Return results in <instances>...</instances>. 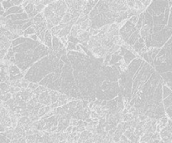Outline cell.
I'll return each instance as SVG.
<instances>
[{"label":"cell","mask_w":172,"mask_h":143,"mask_svg":"<svg viewBox=\"0 0 172 143\" xmlns=\"http://www.w3.org/2000/svg\"><path fill=\"white\" fill-rule=\"evenodd\" d=\"M0 4H2L4 9H6V10H8L10 8H12L13 6H14L13 1H0Z\"/></svg>","instance_id":"e0dca14e"},{"label":"cell","mask_w":172,"mask_h":143,"mask_svg":"<svg viewBox=\"0 0 172 143\" xmlns=\"http://www.w3.org/2000/svg\"><path fill=\"white\" fill-rule=\"evenodd\" d=\"M2 95V91H1V89H0V95Z\"/></svg>","instance_id":"4316f807"},{"label":"cell","mask_w":172,"mask_h":143,"mask_svg":"<svg viewBox=\"0 0 172 143\" xmlns=\"http://www.w3.org/2000/svg\"><path fill=\"white\" fill-rule=\"evenodd\" d=\"M35 9H36V10L38 11V13H42V12L44 11V9H45V6L40 4L36 5V6H35Z\"/></svg>","instance_id":"44dd1931"},{"label":"cell","mask_w":172,"mask_h":143,"mask_svg":"<svg viewBox=\"0 0 172 143\" xmlns=\"http://www.w3.org/2000/svg\"><path fill=\"white\" fill-rule=\"evenodd\" d=\"M39 86V83H34V82H30L29 84V86H28V89H30L31 91H34L35 90L38 89V87Z\"/></svg>","instance_id":"ac0fdd59"},{"label":"cell","mask_w":172,"mask_h":143,"mask_svg":"<svg viewBox=\"0 0 172 143\" xmlns=\"http://www.w3.org/2000/svg\"><path fill=\"white\" fill-rule=\"evenodd\" d=\"M29 84H30V81L25 79V77L22 78L20 80H19V87L20 89H28V86H29Z\"/></svg>","instance_id":"9a60e30c"},{"label":"cell","mask_w":172,"mask_h":143,"mask_svg":"<svg viewBox=\"0 0 172 143\" xmlns=\"http://www.w3.org/2000/svg\"><path fill=\"white\" fill-rule=\"evenodd\" d=\"M0 71H1V69H0Z\"/></svg>","instance_id":"83f0119b"},{"label":"cell","mask_w":172,"mask_h":143,"mask_svg":"<svg viewBox=\"0 0 172 143\" xmlns=\"http://www.w3.org/2000/svg\"><path fill=\"white\" fill-rule=\"evenodd\" d=\"M49 94L51 95V104H56L58 101L59 99V96H60V93L59 91H51L50 90L49 91Z\"/></svg>","instance_id":"30bf717a"},{"label":"cell","mask_w":172,"mask_h":143,"mask_svg":"<svg viewBox=\"0 0 172 143\" xmlns=\"http://www.w3.org/2000/svg\"><path fill=\"white\" fill-rule=\"evenodd\" d=\"M19 118L16 113L9 108L4 102L0 100V124L5 130L12 129V125H17Z\"/></svg>","instance_id":"7a4b0ae2"},{"label":"cell","mask_w":172,"mask_h":143,"mask_svg":"<svg viewBox=\"0 0 172 143\" xmlns=\"http://www.w3.org/2000/svg\"><path fill=\"white\" fill-rule=\"evenodd\" d=\"M0 89L2 91V94L9 93L10 91V86L7 83H0Z\"/></svg>","instance_id":"5bb4252c"},{"label":"cell","mask_w":172,"mask_h":143,"mask_svg":"<svg viewBox=\"0 0 172 143\" xmlns=\"http://www.w3.org/2000/svg\"><path fill=\"white\" fill-rule=\"evenodd\" d=\"M73 25H71V24H68L66 27H65L64 29H62L60 31V33L58 34V35L56 36L58 39H60V38H62V37H66V36H68L70 35V32H71V28H72Z\"/></svg>","instance_id":"52a82bcc"},{"label":"cell","mask_w":172,"mask_h":143,"mask_svg":"<svg viewBox=\"0 0 172 143\" xmlns=\"http://www.w3.org/2000/svg\"><path fill=\"white\" fill-rule=\"evenodd\" d=\"M77 127L78 133H79V132H80V133H82V132H83V131H85V130H86V127L83 126V125L80 126H77Z\"/></svg>","instance_id":"cb8c5ba5"},{"label":"cell","mask_w":172,"mask_h":143,"mask_svg":"<svg viewBox=\"0 0 172 143\" xmlns=\"http://www.w3.org/2000/svg\"><path fill=\"white\" fill-rule=\"evenodd\" d=\"M71 19H72L71 14L70 13H68V12H66V13H65V15L63 16V18H62L60 24H70V23L71 21Z\"/></svg>","instance_id":"7c38bea8"},{"label":"cell","mask_w":172,"mask_h":143,"mask_svg":"<svg viewBox=\"0 0 172 143\" xmlns=\"http://www.w3.org/2000/svg\"><path fill=\"white\" fill-rule=\"evenodd\" d=\"M25 12L28 14V16H29L30 19L34 18L37 14H39L38 11L35 9V6L34 4H30V3L25 8Z\"/></svg>","instance_id":"5b68a950"},{"label":"cell","mask_w":172,"mask_h":143,"mask_svg":"<svg viewBox=\"0 0 172 143\" xmlns=\"http://www.w3.org/2000/svg\"><path fill=\"white\" fill-rule=\"evenodd\" d=\"M29 38L30 39H32V40H34V41H39V37H38V35H30L29 36Z\"/></svg>","instance_id":"d4e9b609"},{"label":"cell","mask_w":172,"mask_h":143,"mask_svg":"<svg viewBox=\"0 0 172 143\" xmlns=\"http://www.w3.org/2000/svg\"><path fill=\"white\" fill-rule=\"evenodd\" d=\"M129 21L131 22L133 24H136L138 21V16H132V17L129 19Z\"/></svg>","instance_id":"7402d4cb"},{"label":"cell","mask_w":172,"mask_h":143,"mask_svg":"<svg viewBox=\"0 0 172 143\" xmlns=\"http://www.w3.org/2000/svg\"><path fill=\"white\" fill-rule=\"evenodd\" d=\"M5 128L0 124V143H9L10 140H9L6 135H5Z\"/></svg>","instance_id":"ba28073f"},{"label":"cell","mask_w":172,"mask_h":143,"mask_svg":"<svg viewBox=\"0 0 172 143\" xmlns=\"http://www.w3.org/2000/svg\"><path fill=\"white\" fill-rule=\"evenodd\" d=\"M80 29H81V28H80L79 25H77V24L73 25L72 28H71V29L70 35H69L68 36L73 37V38H77V32Z\"/></svg>","instance_id":"4fadbf2b"},{"label":"cell","mask_w":172,"mask_h":143,"mask_svg":"<svg viewBox=\"0 0 172 143\" xmlns=\"http://www.w3.org/2000/svg\"><path fill=\"white\" fill-rule=\"evenodd\" d=\"M52 39H53V35L50 30H46V33L45 35V39H44V44L50 49H52Z\"/></svg>","instance_id":"8992f818"},{"label":"cell","mask_w":172,"mask_h":143,"mask_svg":"<svg viewBox=\"0 0 172 143\" xmlns=\"http://www.w3.org/2000/svg\"><path fill=\"white\" fill-rule=\"evenodd\" d=\"M11 49L14 55L9 62L18 66L24 74L39 59L47 56L51 50L41 42L34 41L24 36L13 40Z\"/></svg>","instance_id":"6da1fadb"},{"label":"cell","mask_w":172,"mask_h":143,"mask_svg":"<svg viewBox=\"0 0 172 143\" xmlns=\"http://www.w3.org/2000/svg\"><path fill=\"white\" fill-rule=\"evenodd\" d=\"M46 114V111H45V105H42V107L39 109V111H38V116H39V118L43 117L45 116Z\"/></svg>","instance_id":"d6986e66"},{"label":"cell","mask_w":172,"mask_h":143,"mask_svg":"<svg viewBox=\"0 0 172 143\" xmlns=\"http://www.w3.org/2000/svg\"><path fill=\"white\" fill-rule=\"evenodd\" d=\"M90 117L92 119H95V118H99V119H100L98 114L96 112V111H91Z\"/></svg>","instance_id":"603a6c76"},{"label":"cell","mask_w":172,"mask_h":143,"mask_svg":"<svg viewBox=\"0 0 172 143\" xmlns=\"http://www.w3.org/2000/svg\"><path fill=\"white\" fill-rule=\"evenodd\" d=\"M68 95H65V94H60L59 96V99L57 101V105H58V107H62L66 105L68 103Z\"/></svg>","instance_id":"9c48e42d"},{"label":"cell","mask_w":172,"mask_h":143,"mask_svg":"<svg viewBox=\"0 0 172 143\" xmlns=\"http://www.w3.org/2000/svg\"><path fill=\"white\" fill-rule=\"evenodd\" d=\"M125 3H126V4L128 6V8L129 9H133L134 8V5H135V1L134 0H132V1H125Z\"/></svg>","instance_id":"ffe728a7"},{"label":"cell","mask_w":172,"mask_h":143,"mask_svg":"<svg viewBox=\"0 0 172 143\" xmlns=\"http://www.w3.org/2000/svg\"><path fill=\"white\" fill-rule=\"evenodd\" d=\"M166 86H167L169 87V88H170V89H171V90L172 91V78H171V80L169 81V82L166 83Z\"/></svg>","instance_id":"484cf974"},{"label":"cell","mask_w":172,"mask_h":143,"mask_svg":"<svg viewBox=\"0 0 172 143\" xmlns=\"http://www.w3.org/2000/svg\"><path fill=\"white\" fill-rule=\"evenodd\" d=\"M38 102L44 105H51V95L49 94V91H45L41 93L38 97Z\"/></svg>","instance_id":"277c9868"},{"label":"cell","mask_w":172,"mask_h":143,"mask_svg":"<svg viewBox=\"0 0 172 143\" xmlns=\"http://www.w3.org/2000/svg\"><path fill=\"white\" fill-rule=\"evenodd\" d=\"M13 97V95L9 92V93H6V94H2L0 95V100L3 101V102H7L8 100H9L10 99H12Z\"/></svg>","instance_id":"2e32d148"},{"label":"cell","mask_w":172,"mask_h":143,"mask_svg":"<svg viewBox=\"0 0 172 143\" xmlns=\"http://www.w3.org/2000/svg\"><path fill=\"white\" fill-rule=\"evenodd\" d=\"M19 38L17 35L12 34L3 26H0V64L4 60L9 49L11 47L12 41Z\"/></svg>","instance_id":"3957f363"},{"label":"cell","mask_w":172,"mask_h":143,"mask_svg":"<svg viewBox=\"0 0 172 143\" xmlns=\"http://www.w3.org/2000/svg\"><path fill=\"white\" fill-rule=\"evenodd\" d=\"M80 28H81L82 30L85 31V32H89L91 29H92V22H91L90 19L88 18V19H86V21L83 22L81 24Z\"/></svg>","instance_id":"8fae6325"}]
</instances>
